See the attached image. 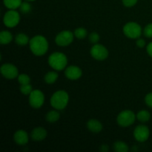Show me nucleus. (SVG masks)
Wrapping results in <instances>:
<instances>
[{
    "label": "nucleus",
    "mask_w": 152,
    "mask_h": 152,
    "mask_svg": "<svg viewBox=\"0 0 152 152\" xmlns=\"http://www.w3.org/2000/svg\"><path fill=\"white\" fill-rule=\"evenodd\" d=\"M30 49L36 56H43L48 50V42L45 37L37 35L31 39L29 42Z\"/></svg>",
    "instance_id": "f257e3e1"
},
{
    "label": "nucleus",
    "mask_w": 152,
    "mask_h": 152,
    "mask_svg": "<svg viewBox=\"0 0 152 152\" xmlns=\"http://www.w3.org/2000/svg\"><path fill=\"white\" fill-rule=\"evenodd\" d=\"M69 102V95L65 91L59 90L53 93L50 97V105L54 109L60 111L66 108Z\"/></svg>",
    "instance_id": "f03ea898"
},
{
    "label": "nucleus",
    "mask_w": 152,
    "mask_h": 152,
    "mask_svg": "<svg viewBox=\"0 0 152 152\" xmlns=\"http://www.w3.org/2000/svg\"><path fill=\"white\" fill-rule=\"evenodd\" d=\"M49 65L56 71H62L65 69L68 64V59L66 55L60 52H54L48 57Z\"/></svg>",
    "instance_id": "7ed1b4c3"
},
{
    "label": "nucleus",
    "mask_w": 152,
    "mask_h": 152,
    "mask_svg": "<svg viewBox=\"0 0 152 152\" xmlns=\"http://www.w3.org/2000/svg\"><path fill=\"white\" fill-rule=\"evenodd\" d=\"M137 116L131 110H125L121 111L117 117V124L121 127H129L134 124Z\"/></svg>",
    "instance_id": "20e7f679"
},
{
    "label": "nucleus",
    "mask_w": 152,
    "mask_h": 152,
    "mask_svg": "<svg viewBox=\"0 0 152 152\" xmlns=\"http://www.w3.org/2000/svg\"><path fill=\"white\" fill-rule=\"evenodd\" d=\"M123 34L130 39H138L142 35V28L138 23L129 22L124 25L123 28Z\"/></svg>",
    "instance_id": "39448f33"
},
{
    "label": "nucleus",
    "mask_w": 152,
    "mask_h": 152,
    "mask_svg": "<svg viewBox=\"0 0 152 152\" xmlns=\"http://www.w3.org/2000/svg\"><path fill=\"white\" fill-rule=\"evenodd\" d=\"M20 21V16L18 11L15 10H9L6 12L3 17L4 25L7 28H14Z\"/></svg>",
    "instance_id": "423d86ee"
},
{
    "label": "nucleus",
    "mask_w": 152,
    "mask_h": 152,
    "mask_svg": "<svg viewBox=\"0 0 152 152\" xmlns=\"http://www.w3.org/2000/svg\"><path fill=\"white\" fill-rule=\"evenodd\" d=\"M45 102V95L42 91L33 90L29 94V104L32 108H39Z\"/></svg>",
    "instance_id": "0eeeda50"
},
{
    "label": "nucleus",
    "mask_w": 152,
    "mask_h": 152,
    "mask_svg": "<svg viewBox=\"0 0 152 152\" xmlns=\"http://www.w3.org/2000/svg\"><path fill=\"white\" fill-rule=\"evenodd\" d=\"M74 34L70 31H63L56 35L55 38V42L57 45L61 47H65L69 45L74 41Z\"/></svg>",
    "instance_id": "6e6552de"
},
{
    "label": "nucleus",
    "mask_w": 152,
    "mask_h": 152,
    "mask_svg": "<svg viewBox=\"0 0 152 152\" xmlns=\"http://www.w3.org/2000/svg\"><path fill=\"white\" fill-rule=\"evenodd\" d=\"M91 55L94 59L99 61L105 60L108 56V50L101 44H94L90 50Z\"/></svg>",
    "instance_id": "1a4fd4ad"
},
{
    "label": "nucleus",
    "mask_w": 152,
    "mask_h": 152,
    "mask_svg": "<svg viewBox=\"0 0 152 152\" xmlns=\"http://www.w3.org/2000/svg\"><path fill=\"white\" fill-rule=\"evenodd\" d=\"M150 135L149 129L145 125H139L134 131V137L135 140L140 142H145Z\"/></svg>",
    "instance_id": "9d476101"
},
{
    "label": "nucleus",
    "mask_w": 152,
    "mask_h": 152,
    "mask_svg": "<svg viewBox=\"0 0 152 152\" xmlns=\"http://www.w3.org/2000/svg\"><path fill=\"white\" fill-rule=\"evenodd\" d=\"M1 74L4 78L12 80L18 77L19 71L18 68L13 64L6 63L1 66Z\"/></svg>",
    "instance_id": "9b49d317"
},
{
    "label": "nucleus",
    "mask_w": 152,
    "mask_h": 152,
    "mask_svg": "<svg viewBox=\"0 0 152 152\" xmlns=\"http://www.w3.org/2000/svg\"><path fill=\"white\" fill-rule=\"evenodd\" d=\"M83 71L80 68L76 65H71L68 67L65 71V75L68 80H77L82 77Z\"/></svg>",
    "instance_id": "f8f14e48"
},
{
    "label": "nucleus",
    "mask_w": 152,
    "mask_h": 152,
    "mask_svg": "<svg viewBox=\"0 0 152 152\" xmlns=\"http://www.w3.org/2000/svg\"><path fill=\"white\" fill-rule=\"evenodd\" d=\"M13 140L15 142L19 145H26L29 140L28 134L24 130H18L13 135Z\"/></svg>",
    "instance_id": "ddd939ff"
},
{
    "label": "nucleus",
    "mask_w": 152,
    "mask_h": 152,
    "mask_svg": "<svg viewBox=\"0 0 152 152\" xmlns=\"http://www.w3.org/2000/svg\"><path fill=\"white\" fill-rule=\"evenodd\" d=\"M48 135L47 131L43 127H37L33 129L31 133V137L34 141L39 142L44 140Z\"/></svg>",
    "instance_id": "4468645a"
},
{
    "label": "nucleus",
    "mask_w": 152,
    "mask_h": 152,
    "mask_svg": "<svg viewBox=\"0 0 152 152\" xmlns=\"http://www.w3.org/2000/svg\"><path fill=\"white\" fill-rule=\"evenodd\" d=\"M87 128L93 133H99L102 130V125L99 120L91 119L88 121Z\"/></svg>",
    "instance_id": "2eb2a0df"
},
{
    "label": "nucleus",
    "mask_w": 152,
    "mask_h": 152,
    "mask_svg": "<svg viewBox=\"0 0 152 152\" xmlns=\"http://www.w3.org/2000/svg\"><path fill=\"white\" fill-rule=\"evenodd\" d=\"M30 39L28 36L23 33H20V34H17L15 37V42L20 46H25L26 45L29 44Z\"/></svg>",
    "instance_id": "dca6fc26"
},
{
    "label": "nucleus",
    "mask_w": 152,
    "mask_h": 152,
    "mask_svg": "<svg viewBox=\"0 0 152 152\" xmlns=\"http://www.w3.org/2000/svg\"><path fill=\"white\" fill-rule=\"evenodd\" d=\"M13 40V35L8 31H3L0 33V43L1 45H7Z\"/></svg>",
    "instance_id": "f3484780"
},
{
    "label": "nucleus",
    "mask_w": 152,
    "mask_h": 152,
    "mask_svg": "<svg viewBox=\"0 0 152 152\" xmlns=\"http://www.w3.org/2000/svg\"><path fill=\"white\" fill-rule=\"evenodd\" d=\"M59 117H60V114L56 109L51 110L49 112H48L45 116L46 120L50 123H56V121L59 120Z\"/></svg>",
    "instance_id": "a211bd4d"
},
{
    "label": "nucleus",
    "mask_w": 152,
    "mask_h": 152,
    "mask_svg": "<svg viewBox=\"0 0 152 152\" xmlns=\"http://www.w3.org/2000/svg\"><path fill=\"white\" fill-rule=\"evenodd\" d=\"M4 6L10 10H16L22 4V0H3Z\"/></svg>",
    "instance_id": "6ab92c4d"
},
{
    "label": "nucleus",
    "mask_w": 152,
    "mask_h": 152,
    "mask_svg": "<svg viewBox=\"0 0 152 152\" xmlns=\"http://www.w3.org/2000/svg\"><path fill=\"white\" fill-rule=\"evenodd\" d=\"M59 75L56 71H49L45 76V82L47 84H53L57 80Z\"/></svg>",
    "instance_id": "aec40b11"
},
{
    "label": "nucleus",
    "mask_w": 152,
    "mask_h": 152,
    "mask_svg": "<svg viewBox=\"0 0 152 152\" xmlns=\"http://www.w3.org/2000/svg\"><path fill=\"white\" fill-rule=\"evenodd\" d=\"M114 150L117 152H128L129 151V147L126 142L123 141H117L114 144Z\"/></svg>",
    "instance_id": "412c9836"
},
{
    "label": "nucleus",
    "mask_w": 152,
    "mask_h": 152,
    "mask_svg": "<svg viewBox=\"0 0 152 152\" xmlns=\"http://www.w3.org/2000/svg\"><path fill=\"white\" fill-rule=\"evenodd\" d=\"M137 119L141 123H146L151 119V114L146 110H141L137 114Z\"/></svg>",
    "instance_id": "4be33fe9"
},
{
    "label": "nucleus",
    "mask_w": 152,
    "mask_h": 152,
    "mask_svg": "<svg viewBox=\"0 0 152 152\" xmlns=\"http://www.w3.org/2000/svg\"><path fill=\"white\" fill-rule=\"evenodd\" d=\"M74 37H77L79 39H83L88 35V31L84 28H79L74 31Z\"/></svg>",
    "instance_id": "5701e85b"
},
{
    "label": "nucleus",
    "mask_w": 152,
    "mask_h": 152,
    "mask_svg": "<svg viewBox=\"0 0 152 152\" xmlns=\"http://www.w3.org/2000/svg\"><path fill=\"white\" fill-rule=\"evenodd\" d=\"M18 81L20 83V85H26V84H30V82H31V78H30L29 76L26 74H19L18 76Z\"/></svg>",
    "instance_id": "b1692460"
},
{
    "label": "nucleus",
    "mask_w": 152,
    "mask_h": 152,
    "mask_svg": "<svg viewBox=\"0 0 152 152\" xmlns=\"http://www.w3.org/2000/svg\"><path fill=\"white\" fill-rule=\"evenodd\" d=\"M19 9H20V11L22 12V13H30L31 11V9H32V7H31V4L28 3V1H24V2L22 3V4L19 7Z\"/></svg>",
    "instance_id": "393cba45"
},
{
    "label": "nucleus",
    "mask_w": 152,
    "mask_h": 152,
    "mask_svg": "<svg viewBox=\"0 0 152 152\" xmlns=\"http://www.w3.org/2000/svg\"><path fill=\"white\" fill-rule=\"evenodd\" d=\"M33 88L31 84L26 85H21L20 86V91L22 94L29 95L32 92Z\"/></svg>",
    "instance_id": "a878e982"
},
{
    "label": "nucleus",
    "mask_w": 152,
    "mask_h": 152,
    "mask_svg": "<svg viewBox=\"0 0 152 152\" xmlns=\"http://www.w3.org/2000/svg\"><path fill=\"white\" fill-rule=\"evenodd\" d=\"M99 39H100V37H99V34L96 32H92L89 34L88 39L89 41L91 43L94 44H97L98 42L99 41Z\"/></svg>",
    "instance_id": "bb28decb"
},
{
    "label": "nucleus",
    "mask_w": 152,
    "mask_h": 152,
    "mask_svg": "<svg viewBox=\"0 0 152 152\" xmlns=\"http://www.w3.org/2000/svg\"><path fill=\"white\" fill-rule=\"evenodd\" d=\"M143 34L147 38H152V23L148 24L143 30Z\"/></svg>",
    "instance_id": "cd10ccee"
},
{
    "label": "nucleus",
    "mask_w": 152,
    "mask_h": 152,
    "mask_svg": "<svg viewBox=\"0 0 152 152\" xmlns=\"http://www.w3.org/2000/svg\"><path fill=\"white\" fill-rule=\"evenodd\" d=\"M138 0H122L123 1V4H124L126 7H131L134 6L135 4L137 3Z\"/></svg>",
    "instance_id": "c85d7f7f"
},
{
    "label": "nucleus",
    "mask_w": 152,
    "mask_h": 152,
    "mask_svg": "<svg viewBox=\"0 0 152 152\" xmlns=\"http://www.w3.org/2000/svg\"><path fill=\"white\" fill-rule=\"evenodd\" d=\"M145 104H146L148 107L152 108V92L151 93H148V94L145 96Z\"/></svg>",
    "instance_id": "c756f323"
},
{
    "label": "nucleus",
    "mask_w": 152,
    "mask_h": 152,
    "mask_svg": "<svg viewBox=\"0 0 152 152\" xmlns=\"http://www.w3.org/2000/svg\"><path fill=\"white\" fill-rule=\"evenodd\" d=\"M136 45L137 47L140 48H142L145 46V41L142 39H140L138 38L137 40L136 41Z\"/></svg>",
    "instance_id": "7c9ffc66"
},
{
    "label": "nucleus",
    "mask_w": 152,
    "mask_h": 152,
    "mask_svg": "<svg viewBox=\"0 0 152 152\" xmlns=\"http://www.w3.org/2000/svg\"><path fill=\"white\" fill-rule=\"evenodd\" d=\"M146 50H147V53H148V55H149L151 57H152V42H151L148 43V45L146 47Z\"/></svg>",
    "instance_id": "2f4dec72"
},
{
    "label": "nucleus",
    "mask_w": 152,
    "mask_h": 152,
    "mask_svg": "<svg viewBox=\"0 0 152 152\" xmlns=\"http://www.w3.org/2000/svg\"><path fill=\"white\" fill-rule=\"evenodd\" d=\"M109 150V147L108 145H102L100 147V151L102 152H106Z\"/></svg>",
    "instance_id": "473e14b6"
},
{
    "label": "nucleus",
    "mask_w": 152,
    "mask_h": 152,
    "mask_svg": "<svg viewBox=\"0 0 152 152\" xmlns=\"http://www.w3.org/2000/svg\"><path fill=\"white\" fill-rule=\"evenodd\" d=\"M27 1H35V0H27Z\"/></svg>",
    "instance_id": "72a5a7b5"
}]
</instances>
